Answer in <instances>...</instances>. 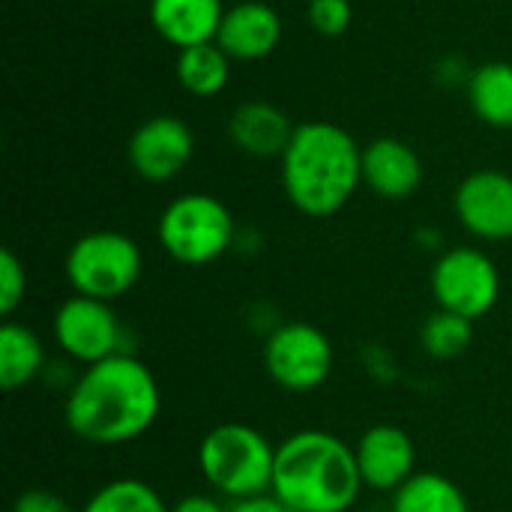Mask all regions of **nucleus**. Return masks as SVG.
Wrapping results in <instances>:
<instances>
[{
    "label": "nucleus",
    "instance_id": "obj_20",
    "mask_svg": "<svg viewBox=\"0 0 512 512\" xmlns=\"http://www.w3.org/2000/svg\"><path fill=\"white\" fill-rule=\"evenodd\" d=\"M390 512H471L465 492L444 474L417 471L393 492Z\"/></svg>",
    "mask_w": 512,
    "mask_h": 512
},
{
    "label": "nucleus",
    "instance_id": "obj_18",
    "mask_svg": "<svg viewBox=\"0 0 512 512\" xmlns=\"http://www.w3.org/2000/svg\"><path fill=\"white\" fill-rule=\"evenodd\" d=\"M45 369V348L42 339L18 324L6 321L0 327V387L6 393H15L27 384H33Z\"/></svg>",
    "mask_w": 512,
    "mask_h": 512
},
{
    "label": "nucleus",
    "instance_id": "obj_16",
    "mask_svg": "<svg viewBox=\"0 0 512 512\" xmlns=\"http://www.w3.org/2000/svg\"><path fill=\"white\" fill-rule=\"evenodd\" d=\"M222 18V0H150L153 30L177 51L216 42Z\"/></svg>",
    "mask_w": 512,
    "mask_h": 512
},
{
    "label": "nucleus",
    "instance_id": "obj_11",
    "mask_svg": "<svg viewBox=\"0 0 512 512\" xmlns=\"http://www.w3.org/2000/svg\"><path fill=\"white\" fill-rule=\"evenodd\" d=\"M132 171L147 183H168L186 171L195 156V132L183 117L156 114L144 120L126 147Z\"/></svg>",
    "mask_w": 512,
    "mask_h": 512
},
{
    "label": "nucleus",
    "instance_id": "obj_9",
    "mask_svg": "<svg viewBox=\"0 0 512 512\" xmlns=\"http://www.w3.org/2000/svg\"><path fill=\"white\" fill-rule=\"evenodd\" d=\"M54 342L57 348L84 366L102 363L123 351V324L117 321V312L105 300L72 294L66 297L54 312Z\"/></svg>",
    "mask_w": 512,
    "mask_h": 512
},
{
    "label": "nucleus",
    "instance_id": "obj_6",
    "mask_svg": "<svg viewBox=\"0 0 512 512\" xmlns=\"http://www.w3.org/2000/svg\"><path fill=\"white\" fill-rule=\"evenodd\" d=\"M63 273L75 294L114 303L138 285L144 273V255L129 234L99 228L81 234L69 246Z\"/></svg>",
    "mask_w": 512,
    "mask_h": 512
},
{
    "label": "nucleus",
    "instance_id": "obj_28",
    "mask_svg": "<svg viewBox=\"0 0 512 512\" xmlns=\"http://www.w3.org/2000/svg\"><path fill=\"white\" fill-rule=\"evenodd\" d=\"M171 512H228V507L213 495H189V498L177 501Z\"/></svg>",
    "mask_w": 512,
    "mask_h": 512
},
{
    "label": "nucleus",
    "instance_id": "obj_3",
    "mask_svg": "<svg viewBox=\"0 0 512 512\" xmlns=\"http://www.w3.org/2000/svg\"><path fill=\"white\" fill-rule=\"evenodd\" d=\"M363 489L354 447L333 432L303 429L276 447L270 492L291 512H348Z\"/></svg>",
    "mask_w": 512,
    "mask_h": 512
},
{
    "label": "nucleus",
    "instance_id": "obj_10",
    "mask_svg": "<svg viewBox=\"0 0 512 512\" xmlns=\"http://www.w3.org/2000/svg\"><path fill=\"white\" fill-rule=\"evenodd\" d=\"M459 225L486 243L512 240V174L498 168L471 171L453 192Z\"/></svg>",
    "mask_w": 512,
    "mask_h": 512
},
{
    "label": "nucleus",
    "instance_id": "obj_7",
    "mask_svg": "<svg viewBox=\"0 0 512 512\" xmlns=\"http://www.w3.org/2000/svg\"><path fill=\"white\" fill-rule=\"evenodd\" d=\"M429 285L438 309L456 312L468 321L486 318L501 297L498 264L477 246H456L438 255Z\"/></svg>",
    "mask_w": 512,
    "mask_h": 512
},
{
    "label": "nucleus",
    "instance_id": "obj_5",
    "mask_svg": "<svg viewBox=\"0 0 512 512\" xmlns=\"http://www.w3.org/2000/svg\"><path fill=\"white\" fill-rule=\"evenodd\" d=\"M156 240L177 264L207 267L237 243V222L216 195L186 192L159 213Z\"/></svg>",
    "mask_w": 512,
    "mask_h": 512
},
{
    "label": "nucleus",
    "instance_id": "obj_2",
    "mask_svg": "<svg viewBox=\"0 0 512 512\" xmlns=\"http://www.w3.org/2000/svg\"><path fill=\"white\" fill-rule=\"evenodd\" d=\"M279 168L291 207L309 219H330L363 183V150L339 123L306 120L294 126Z\"/></svg>",
    "mask_w": 512,
    "mask_h": 512
},
{
    "label": "nucleus",
    "instance_id": "obj_25",
    "mask_svg": "<svg viewBox=\"0 0 512 512\" xmlns=\"http://www.w3.org/2000/svg\"><path fill=\"white\" fill-rule=\"evenodd\" d=\"M12 512H81L72 510L57 492H48V489H27L15 498Z\"/></svg>",
    "mask_w": 512,
    "mask_h": 512
},
{
    "label": "nucleus",
    "instance_id": "obj_17",
    "mask_svg": "<svg viewBox=\"0 0 512 512\" xmlns=\"http://www.w3.org/2000/svg\"><path fill=\"white\" fill-rule=\"evenodd\" d=\"M468 105L474 117L492 129H512V63L489 60L474 66L468 81Z\"/></svg>",
    "mask_w": 512,
    "mask_h": 512
},
{
    "label": "nucleus",
    "instance_id": "obj_27",
    "mask_svg": "<svg viewBox=\"0 0 512 512\" xmlns=\"http://www.w3.org/2000/svg\"><path fill=\"white\" fill-rule=\"evenodd\" d=\"M228 512H291L273 492H264V495H252V498H240V501H231Z\"/></svg>",
    "mask_w": 512,
    "mask_h": 512
},
{
    "label": "nucleus",
    "instance_id": "obj_12",
    "mask_svg": "<svg viewBox=\"0 0 512 512\" xmlns=\"http://www.w3.org/2000/svg\"><path fill=\"white\" fill-rule=\"evenodd\" d=\"M363 486L372 492H396L417 474V450L402 426L378 423L363 432L354 447Z\"/></svg>",
    "mask_w": 512,
    "mask_h": 512
},
{
    "label": "nucleus",
    "instance_id": "obj_24",
    "mask_svg": "<svg viewBox=\"0 0 512 512\" xmlns=\"http://www.w3.org/2000/svg\"><path fill=\"white\" fill-rule=\"evenodd\" d=\"M306 18L321 36H342L354 21V9L351 0H306Z\"/></svg>",
    "mask_w": 512,
    "mask_h": 512
},
{
    "label": "nucleus",
    "instance_id": "obj_4",
    "mask_svg": "<svg viewBox=\"0 0 512 512\" xmlns=\"http://www.w3.org/2000/svg\"><path fill=\"white\" fill-rule=\"evenodd\" d=\"M198 468L207 486L228 498H252L273 489L276 447L246 423H219L198 444Z\"/></svg>",
    "mask_w": 512,
    "mask_h": 512
},
{
    "label": "nucleus",
    "instance_id": "obj_8",
    "mask_svg": "<svg viewBox=\"0 0 512 512\" xmlns=\"http://www.w3.org/2000/svg\"><path fill=\"white\" fill-rule=\"evenodd\" d=\"M336 351L324 330L306 321L279 324L264 342V369L288 393H312L333 375Z\"/></svg>",
    "mask_w": 512,
    "mask_h": 512
},
{
    "label": "nucleus",
    "instance_id": "obj_1",
    "mask_svg": "<svg viewBox=\"0 0 512 512\" xmlns=\"http://www.w3.org/2000/svg\"><path fill=\"white\" fill-rule=\"evenodd\" d=\"M159 411V384L150 366L129 351L84 366L63 402V420L69 432L93 447H120L138 441L153 429Z\"/></svg>",
    "mask_w": 512,
    "mask_h": 512
},
{
    "label": "nucleus",
    "instance_id": "obj_26",
    "mask_svg": "<svg viewBox=\"0 0 512 512\" xmlns=\"http://www.w3.org/2000/svg\"><path fill=\"white\" fill-rule=\"evenodd\" d=\"M471 72H474V66H468V60L459 57V54H447V57H441L435 63V81H441L447 87H453V84H465L468 87Z\"/></svg>",
    "mask_w": 512,
    "mask_h": 512
},
{
    "label": "nucleus",
    "instance_id": "obj_21",
    "mask_svg": "<svg viewBox=\"0 0 512 512\" xmlns=\"http://www.w3.org/2000/svg\"><path fill=\"white\" fill-rule=\"evenodd\" d=\"M81 512H171V507L150 483L135 477H120L99 486L87 498Z\"/></svg>",
    "mask_w": 512,
    "mask_h": 512
},
{
    "label": "nucleus",
    "instance_id": "obj_14",
    "mask_svg": "<svg viewBox=\"0 0 512 512\" xmlns=\"http://www.w3.org/2000/svg\"><path fill=\"white\" fill-rule=\"evenodd\" d=\"M363 183L384 201L411 198L423 183V162L408 141L375 138L363 147Z\"/></svg>",
    "mask_w": 512,
    "mask_h": 512
},
{
    "label": "nucleus",
    "instance_id": "obj_13",
    "mask_svg": "<svg viewBox=\"0 0 512 512\" xmlns=\"http://www.w3.org/2000/svg\"><path fill=\"white\" fill-rule=\"evenodd\" d=\"M282 42V18L264 0H240L225 9L216 45L240 63L270 57Z\"/></svg>",
    "mask_w": 512,
    "mask_h": 512
},
{
    "label": "nucleus",
    "instance_id": "obj_15",
    "mask_svg": "<svg viewBox=\"0 0 512 512\" xmlns=\"http://www.w3.org/2000/svg\"><path fill=\"white\" fill-rule=\"evenodd\" d=\"M291 135L294 123L288 120V114L264 99H249L237 105L228 117L231 144L255 159H282Z\"/></svg>",
    "mask_w": 512,
    "mask_h": 512
},
{
    "label": "nucleus",
    "instance_id": "obj_23",
    "mask_svg": "<svg viewBox=\"0 0 512 512\" xmlns=\"http://www.w3.org/2000/svg\"><path fill=\"white\" fill-rule=\"evenodd\" d=\"M24 294H27L24 261L12 249H3L0 252V312L9 318L24 303Z\"/></svg>",
    "mask_w": 512,
    "mask_h": 512
},
{
    "label": "nucleus",
    "instance_id": "obj_19",
    "mask_svg": "<svg viewBox=\"0 0 512 512\" xmlns=\"http://www.w3.org/2000/svg\"><path fill=\"white\" fill-rule=\"evenodd\" d=\"M177 84L195 96V99H210L219 96L228 81H231V57L216 45V42H204V45H192L177 51Z\"/></svg>",
    "mask_w": 512,
    "mask_h": 512
},
{
    "label": "nucleus",
    "instance_id": "obj_22",
    "mask_svg": "<svg viewBox=\"0 0 512 512\" xmlns=\"http://www.w3.org/2000/svg\"><path fill=\"white\" fill-rule=\"evenodd\" d=\"M471 342H474V321L447 309H435L420 327V345L432 360L462 357Z\"/></svg>",
    "mask_w": 512,
    "mask_h": 512
}]
</instances>
